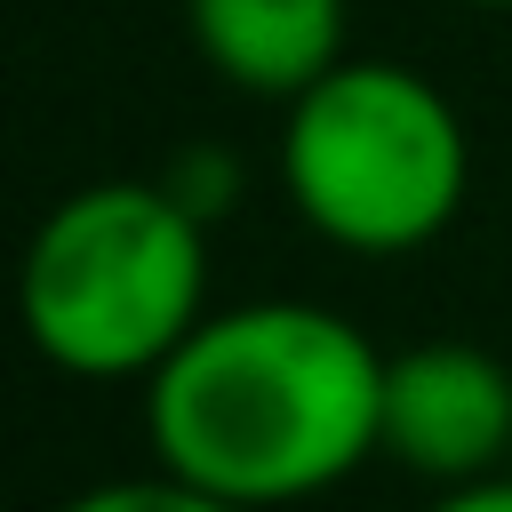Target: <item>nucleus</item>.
<instances>
[{
    "label": "nucleus",
    "instance_id": "f257e3e1",
    "mask_svg": "<svg viewBox=\"0 0 512 512\" xmlns=\"http://www.w3.org/2000/svg\"><path fill=\"white\" fill-rule=\"evenodd\" d=\"M152 464L248 512L328 496L384 448V352L328 304L208 312L144 376Z\"/></svg>",
    "mask_w": 512,
    "mask_h": 512
},
{
    "label": "nucleus",
    "instance_id": "f03ea898",
    "mask_svg": "<svg viewBox=\"0 0 512 512\" xmlns=\"http://www.w3.org/2000/svg\"><path fill=\"white\" fill-rule=\"evenodd\" d=\"M16 312L48 368L144 384L208 320V216L184 208L168 176L80 184L32 224Z\"/></svg>",
    "mask_w": 512,
    "mask_h": 512
},
{
    "label": "nucleus",
    "instance_id": "7ed1b4c3",
    "mask_svg": "<svg viewBox=\"0 0 512 512\" xmlns=\"http://www.w3.org/2000/svg\"><path fill=\"white\" fill-rule=\"evenodd\" d=\"M472 144L456 104L392 56H344L280 120V192L344 256H408L464 208Z\"/></svg>",
    "mask_w": 512,
    "mask_h": 512
},
{
    "label": "nucleus",
    "instance_id": "20e7f679",
    "mask_svg": "<svg viewBox=\"0 0 512 512\" xmlns=\"http://www.w3.org/2000/svg\"><path fill=\"white\" fill-rule=\"evenodd\" d=\"M384 456L416 480H488L512 464V368L480 344L432 336L384 360Z\"/></svg>",
    "mask_w": 512,
    "mask_h": 512
},
{
    "label": "nucleus",
    "instance_id": "39448f33",
    "mask_svg": "<svg viewBox=\"0 0 512 512\" xmlns=\"http://www.w3.org/2000/svg\"><path fill=\"white\" fill-rule=\"evenodd\" d=\"M192 48L240 96H304L344 64V0H184Z\"/></svg>",
    "mask_w": 512,
    "mask_h": 512
},
{
    "label": "nucleus",
    "instance_id": "423d86ee",
    "mask_svg": "<svg viewBox=\"0 0 512 512\" xmlns=\"http://www.w3.org/2000/svg\"><path fill=\"white\" fill-rule=\"evenodd\" d=\"M56 512H248V504H232V496H216V488H192V480H176V472H136V480H96V488H80V496H64Z\"/></svg>",
    "mask_w": 512,
    "mask_h": 512
},
{
    "label": "nucleus",
    "instance_id": "0eeeda50",
    "mask_svg": "<svg viewBox=\"0 0 512 512\" xmlns=\"http://www.w3.org/2000/svg\"><path fill=\"white\" fill-rule=\"evenodd\" d=\"M424 512H512V472L456 480V488H440V504H424Z\"/></svg>",
    "mask_w": 512,
    "mask_h": 512
},
{
    "label": "nucleus",
    "instance_id": "6e6552de",
    "mask_svg": "<svg viewBox=\"0 0 512 512\" xmlns=\"http://www.w3.org/2000/svg\"><path fill=\"white\" fill-rule=\"evenodd\" d=\"M464 8H512V0H464Z\"/></svg>",
    "mask_w": 512,
    "mask_h": 512
}]
</instances>
